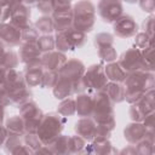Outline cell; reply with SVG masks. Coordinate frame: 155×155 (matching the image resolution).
<instances>
[{"instance_id":"obj_1","label":"cell","mask_w":155,"mask_h":155,"mask_svg":"<svg viewBox=\"0 0 155 155\" xmlns=\"http://www.w3.org/2000/svg\"><path fill=\"white\" fill-rule=\"evenodd\" d=\"M125 87V99L132 104L138 102L147 91L154 88L153 70H138L128 73L122 81Z\"/></svg>"},{"instance_id":"obj_2","label":"cell","mask_w":155,"mask_h":155,"mask_svg":"<svg viewBox=\"0 0 155 155\" xmlns=\"http://www.w3.org/2000/svg\"><path fill=\"white\" fill-rule=\"evenodd\" d=\"M5 87L8 93L10 104L22 105L23 103L30 101L31 92L24 81V76L17 69H7Z\"/></svg>"},{"instance_id":"obj_3","label":"cell","mask_w":155,"mask_h":155,"mask_svg":"<svg viewBox=\"0 0 155 155\" xmlns=\"http://www.w3.org/2000/svg\"><path fill=\"white\" fill-rule=\"evenodd\" d=\"M73 13V28L84 33L91 31L96 19V7L90 0L78 1L71 7Z\"/></svg>"},{"instance_id":"obj_4","label":"cell","mask_w":155,"mask_h":155,"mask_svg":"<svg viewBox=\"0 0 155 155\" xmlns=\"http://www.w3.org/2000/svg\"><path fill=\"white\" fill-rule=\"evenodd\" d=\"M64 124H65V117L59 115L58 113L44 114L40 120L36 133L40 137L41 142L44 144H47L58 134H61Z\"/></svg>"},{"instance_id":"obj_5","label":"cell","mask_w":155,"mask_h":155,"mask_svg":"<svg viewBox=\"0 0 155 155\" xmlns=\"http://www.w3.org/2000/svg\"><path fill=\"white\" fill-rule=\"evenodd\" d=\"M117 62L127 74L132 71H138V70H153V67H150L145 62L140 50L137 47L125 51Z\"/></svg>"},{"instance_id":"obj_6","label":"cell","mask_w":155,"mask_h":155,"mask_svg":"<svg viewBox=\"0 0 155 155\" xmlns=\"http://www.w3.org/2000/svg\"><path fill=\"white\" fill-rule=\"evenodd\" d=\"M18 108H19V115L22 116L25 124V133H36L40 120L44 115L42 110L33 101H28L22 105H19Z\"/></svg>"},{"instance_id":"obj_7","label":"cell","mask_w":155,"mask_h":155,"mask_svg":"<svg viewBox=\"0 0 155 155\" xmlns=\"http://www.w3.org/2000/svg\"><path fill=\"white\" fill-rule=\"evenodd\" d=\"M82 80L85 82L86 88L93 90V91H103L105 85L108 84L107 75L104 73V65L103 64H92L85 70V74L82 76Z\"/></svg>"},{"instance_id":"obj_8","label":"cell","mask_w":155,"mask_h":155,"mask_svg":"<svg viewBox=\"0 0 155 155\" xmlns=\"http://www.w3.org/2000/svg\"><path fill=\"white\" fill-rule=\"evenodd\" d=\"M93 97L92 117L94 121L104 120L114 115V103L104 91H97Z\"/></svg>"},{"instance_id":"obj_9","label":"cell","mask_w":155,"mask_h":155,"mask_svg":"<svg viewBox=\"0 0 155 155\" xmlns=\"http://www.w3.org/2000/svg\"><path fill=\"white\" fill-rule=\"evenodd\" d=\"M94 45L98 50V56L103 62H114L117 58L116 50L114 48V38L109 33H99L94 38Z\"/></svg>"},{"instance_id":"obj_10","label":"cell","mask_w":155,"mask_h":155,"mask_svg":"<svg viewBox=\"0 0 155 155\" xmlns=\"http://www.w3.org/2000/svg\"><path fill=\"white\" fill-rule=\"evenodd\" d=\"M122 2L121 0H99L97 6L98 16L105 23H113L122 15Z\"/></svg>"},{"instance_id":"obj_11","label":"cell","mask_w":155,"mask_h":155,"mask_svg":"<svg viewBox=\"0 0 155 155\" xmlns=\"http://www.w3.org/2000/svg\"><path fill=\"white\" fill-rule=\"evenodd\" d=\"M113 29H114V34L117 38L125 39V38L134 36L138 33V24L132 16L121 15L117 19L113 22Z\"/></svg>"},{"instance_id":"obj_12","label":"cell","mask_w":155,"mask_h":155,"mask_svg":"<svg viewBox=\"0 0 155 155\" xmlns=\"http://www.w3.org/2000/svg\"><path fill=\"white\" fill-rule=\"evenodd\" d=\"M11 5V15L10 23L21 30L28 25H30V7L21 4V2H10Z\"/></svg>"},{"instance_id":"obj_13","label":"cell","mask_w":155,"mask_h":155,"mask_svg":"<svg viewBox=\"0 0 155 155\" xmlns=\"http://www.w3.org/2000/svg\"><path fill=\"white\" fill-rule=\"evenodd\" d=\"M85 65L79 59H67V62L63 64V67L58 70V76L64 78L69 81H71L73 84L75 81H78L79 79H81L85 74Z\"/></svg>"},{"instance_id":"obj_14","label":"cell","mask_w":155,"mask_h":155,"mask_svg":"<svg viewBox=\"0 0 155 155\" xmlns=\"http://www.w3.org/2000/svg\"><path fill=\"white\" fill-rule=\"evenodd\" d=\"M52 21H53V28L56 31H63L73 28V13H71V6L69 7H61L54 8L52 12Z\"/></svg>"},{"instance_id":"obj_15","label":"cell","mask_w":155,"mask_h":155,"mask_svg":"<svg viewBox=\"0 0 155 155\" xmlns=\"http://www.w3.org/2000/svg\"><path fill=\"white\" fill-rule=\"evenodd\" d=\"M41 51L38 48L36 42L35 44H21L18 57L19 61L25 65H35L41 64Z\"/></svg>"},{"instance_id":"obj_16","label":"cell","mask_w":155,"mask_h":155,"mask_svg":"<svg viewBox=\"0 0 155 155\" xmlns=\"http://www.w3.org/2000/svg\"><path fill=\"white\" fill-rule=\"evenodd\" d=\"M0 40L10 47L21 45V29L11 23L0 22Z\"/></svg>"},{"instance_id":"obj_17","label":"cell","mask_w":155,"mask_h":155,"mask_svg":"<svg viewBox=\"0 0 155 155\" xmlns=\"http://www.w3.org/2000/svg\"><path fill=\"white\" fill-rule=\"evenodd\" d=\"M67 62V56L61 51H48L41 54V65L45 70L58 71Z\"/></svg>"},{"instance_id":"obj_18","label":"cell","mask_w":155,"mask_h":155,"mask_svg":"<svg viewBox=\"0 0 155 155\" xmlns=\"http://www.w3.org/2000/svg\"><path fill=\"white\" fill-rule=\"evenodd\" d=\"M124 137L130 144L136 145L148 137V132H147L143 122L132 121L124 128Z\"/></svg>"},{"instance_id":"obj_19","label":"cell","mask_w":155,"mask_h":155,"mask_svg":"<svg viewBox=\"0 0 155 155\" xmlns=\"http://www.w3.org/2000/svg\"><path fill=\"white\" fill-rule=\"evenodd\" d=\"M75 132L78 136L84 138L85 140H92L96 137V131H97V125L96 121L93 120L92 116H84L80 117V120L75 124Z\"/></svg>"},{"instance_id":"obj_20","label":"cell","mask_w":155,"mask_h":155,"mask_svg":"<svg viewBox=\"0 0 155 155\" xmlns=\"http://www.w3.org/2000/svg\"><path fill=\"white\" fill-rule=\"evenodd\" d=\"M44 68L41 64H35V65H29L25 68L23 76H24V81L27 84V86L29 88L33 87H40L41 84V79H42V74H44Z\"/></svg>"},{"instance_id":"obj_21","label":"cell","mask_w":155,"mask_h":155,"mask_svg":"<svg viewBox=\"0 0 155 155\" xmlns=\"http://www.w3.org/2000/svg\"><path fill=\"white\" fill-rule=\"evenodd\" d=\"M6 151L11 154H21V153H34L28 145L24 144L23 136H7L5 144H4Z\"/></svg>"},{"instance_id":"obj_22","label":"cell","mask_w":155,"mask_h":155,"mask_svg":"<svg viewBox=\"0 0 155 155\" xmlns=\"http://www.w3.org/2000/svg\"><path fill=\"white\" fill-rule=\"evenodd\" d=\"M75 109L76 114L80 117L92 116L93 110V97L86 93H80L75 99Z\"/></svg>"},{"instance_id":"obj_23","label":"cell","mask_w":155,"mask_h":155,"mask_svg":"<svg viewBox=\"0 0 155 155\" xmlns=\"http://www.w3.org/2000/svg\"><path fill=\"white\" fill-rule=\"evenodd\" d=\"M52 92L53 96L57 99H64L67 97H70L71 94H74V87H73V82L58 76V80L56 82V85L52 87Z\"/></svg>"},{"instance_id":"obj_24","label":"cell","mask_w":155,"mask_h":155,"mask_svg":"<svg viewBox=\"0 0 155 155\" xmlns=\"http://www.w3.org/2000/svg\"><path fill=\"white\" fill-rule=\"evenodd\" d=\"M108 97L113 101V103H121L125 101V87L122 82H116V81H108L103 90Z\"/></svg>"},{"instance_id":"obj_25","label":"cell","mask_w":155,"mask_h":155,"mask_svg":"<svg viewBox=\"0 0 155 155\" xmlns=\"http://www.w3.org/2000/svg\"><path fill=\"white\" fill-rule=\"evenodd\" d=\"M54 47L57 48V51L61 52H67V51H74L75 46L74 42L71 40L69 29L68 30H63V31H57L56 36H54Z\"/></svg>"},{"instance_id":"obj_26","label":"cell","mask_w":155,"mask_h":155,"mask_svg":"<svg viewBox=\"0 0 155 155\" xmlns=\"http://www.w3.org/2000/svg\"><path fill=\"white\" fill-rule=\"evenodd\" d=\"M104 73L109 81H116V82H122L127 75L125 69L119 64V62H115V61L109 62L104 67Z\"/></svg>"},{"instance_id":"obj_27","label":"cell","mask_w":155,"mask_h":155,"mask_svg":"<svg viewBox=\"0 0 155 155\" xmlns=\"http://www.w3.org/2000/svg\"><path fill=\"white\" fill-rule=\"evenodd\" d=\"M5 128L7 131V136H24L25 133V124L21 115L10 117L5 124Z\"/></svg>"},{"instance_id":"obj_28","label":"cell","mask_w":155,"mask_h":155,"mask_svg":"<svg viewBox=\"0 0 155 155\" xmlns=\"http://www.w3.org/2000/svg\"><path fill=\"white\" fill-rule=\"evenodd\" d=\"M52 154H68L69 153V136L58 134L46 144Z\"/></svg>"},{"instance_id":"obj_29","label":"cell","mask_w":155,"mask_h":155,"mask_svg":"<svg viewBox=\"0 0 155 155\" xmlns=\"http://www.w3.org/2000/svg\"><path fill=\"white\" fill-rule=\"evenodd\" d=\"M92 144L91 150L92 153H97V154H109V153H115V150L113 149L111 143L109 142V139L107 137H94L92 139Z\"/></svg>"},{"instance_id":"obj_30","label":"cell","mask_w":155,"mask_h":155,"mask_svg":"<svg viewBox=\"0 0 155 155\" xmlns=\"http://www.w3.org/2000/svg\"><path fill=\"white\" fill-rule=\"evenodd\" d=\"M75 111H76V109H75V99H73L70 97H67V98L62 99L59 105H58V109H57V113L59 115L64 116V117L74 115Z\"/></svg>"},{"instance_id":"obj_31","label":"cell","mask_w":155,"mask_h":155,"mask_svg":"<svg viewBox=\"0 0 155 155\" xmlns=\"http://www.w3.org/2000/svg\"><path fill=\"white\" fill-rule=\"evenodd\" d=\"M39 33H42V34H51L54 28H53V21H52V17L50 15H44L42 17H40L36 22H35V25H34Z\"/></svg>"},{"instance_id":"obj_32","label":"cell","mask_w":155,"mask_h":155,"mask_svg":"<svg viewBox=\"0 0 155 155\" xmlns=\"http://www.w3.org/2000/svg\"><path fill=\"white\" fill-rule=\"evenodd\" d=\"M39 38V31L31 24L21 30V44H35Z\"/></svg>"},{"instance_id":"obj_33","label":"cell","mask_w":155,"mask_h":155,"mask_svg":"<svg viewBox=\"0 0 155 155\" xmlns=\"http://www.w3.org/2000/svg\"><path fill=\"white\" fill-rule=\"evenodd\" d=\"M18 63H19L18 54L15 51H12V50H7L5 52L1 62H0V65L4 67V68H6V69H16L17 65H18Z\"/></svg>"},{"instance_id":"obj_34","label":"cell","mask_w":155,"mask_h":155,"mask_svg":"<svg viewBox=\"0 0 155 155\" xmlns=\"http://www.w3.org/2000/svg\"><path fill=\"white\" fill-rule=\"evenodd\" d=\"M36 46L41 51V53L52 51L54 48V38L50 34H44L38 38L36 40Z\"/></svg>"},{"instance_id":"obj_35","label":"cell","mask_w":155,"mask_h":155,"mask_svg":"<svg viewBox=\"0 0 155 155\" xmlns=\"http://www.w3.org/2000/svg\"><path fill=\"white\" fill-rule=\"evenodd\" d=\"M136 151L137 154L148 155L154 153V136H148L145 139L136 144Z\"/></svg>"},{"instance_id":"obj_36","label":"cell","mask_w":155,"mask_h":155,"mask_svg":"<svg viewBox=\"0 0 155 155\" xmlns=\"http://www.w3.org/2000/svg\"><path fill=\"white\" fill-rule=\"evenodd\" d=\"M57 80H58V71L44 70L40 87H41V88H52V87L56 85Z\"/></svg>"},{"instance_id":"obj_37","label":"cell","mask_w":155,"mask_h":155,"mask_svg":"<svg viewBox=\"0 0 155 155\" xmlns=\"http://www.w3.org/2000/svg\"><path fill=\"white\" fill-rule=\"evenodd\" d=\"M23 140H24V144L28 145L34 153L41 148L44 145V143L41 142L40 137L38 136V133H24L23 136Z\"/></svg>"},{"instance_id":"obj_38","label":"cell","mask_w":155,"mask_h":155,"mask_svg":"<svg viewBox=\"0 0 155 155\" xmlns=\"http://www.w3.org/2000/svg\"><path fill=\"white\" fill-rule=\"evenodd\" d=\"M153 45V36H150L149 34H147L145 31L143 33H137L134 35V46L139 50L149 47Z\"/></svg>"},{"instance_id":"obj_39","label":"cell","mask_w":155,"mask_h":155,"mask_svg":"<svg viewBox=\"0 0 155 155\" xmlns=\"http://www.w3.org/2000/svg\"><path fill=\"white\" fill-rule=\"evenodd\" d=\"M86 147V140L80 136H69V153H81Z\"/></svg>"},{"instance_id":"obj_40","label":"cell","mask_w":155,"mask_h":155,"mask_svg":"<svg viewBox=\"0 0 155 155\" xmlns=\"http://www.w3.org/2000/svg\"><path fill=\"white\" fill-rule=\"evenodd\" d=\"M128 115L132 121H138V122H142L143 119L147 116L145 113L143 111V109L140 108V105L138 104V102L131 104V107L128 109Z\"/></svg>"},{"instance_id":"obj_41","label":"cell","mask_w":155,"mask_h":155,"mask_svg":"<svg viewBox=\"0 0 155 155\" xmlns=\"http://www.w3.org/2000/svg\"><path fill=\"white\" fill-rule=\"evenodd\" d=\"M36 7L42 15H52L54 11V0H38Z\"/></svg>"},{"instance_id":"obj_42","label":"cell","mask_w":155,"mask_h":155,"mask_svg":"<svg viewBox=\"0 0 155 155\" xmlns=\"http://www.w3.org/2000/svg\"><path fill=\"white\" fill-rule=\"evenodd\" d=\"M154 111L148 114L144 119H143V125L148 132V136H154V126H155V122H154Z\"/></svg>"},{"instance_id":"obj_43","label":"cell","mask_w":155,"mask_h":155,"mask_svg":"<svg viewBox=\"0 0 155 155\" xmlns=\"http://www.w3.org/2000/svg\"><path fill=\"white\" fill-rule=\"evenodd\" d=\"M140 8L144 12L148 13H153L155 10V0H138Z\"/></svg>"},{"instance_id":"obj_44","label":"cell","mask_w":155,"mask_h":155,"mask_svg":"<svg viewBox=\"0 0 155 155\" xmlns=\"http://www.w3.org/2000/svg\"><path fill=\"white\" fill-rule=\"evenodd\" d=\"M143 29L147 34H149L150 36H153V31H154V16L150 15L144 22H143Z\"/></svg>"},{"instance_id":"obj_45","label":"cell","mask_w":155,"mask_h":155,"mask_svg":"<svg viewBox=\"0 0 155 155\" xmlns=\"http://www.w3.org/2000/svg\"><path fill=\"white\" fill-rule=\"evenodd\" d=\"M10 104V98H8V93L7 90L5 87V85H0V107H6Z\"/></svg>"},{"instance_id":"obj_46","label":"cell","mask_w":155,"mask_h":155,"mask_svg":"<svg viewBox=\"0 0 155 155\" xmlns=\"http://www.w3.org/2000/svg\"><path fill=\"white\" fill-rule=\"evenodd\" d=\"M140 52H142V56H143V58L145 59V62H147L150 67H153V45L149 46V47L142 48Z\"/></svg>"},{"instance_id":"obj_47","label":"cell","mask_w":155,"mask_h":155,"mask_svg":"<svg viewBox=\"0 0 155 155\" xmlns=\"http://www.w3.org/2000/svg\"><path fill=\"white\" fill-rule=\"evenodd\" d=\"M6 138H7V131H6L5 126H2V122H0V147H2L5 144Z\"/></svg>"},{"instance_id":"obj_48","label":"cell","mask_w":155,"mask_h":155,"mask_svg":"<svg viewBox=\"0 0 155 155\" xmlns=\"http://www.w3.org/2000/svg\"><path fill=\"white\" fill-rule=\"evenodd\" d=\"M70 4H71V0H54V8L69 7Z\"/></svg>"},{"instance_id":"obj_49","label":"cell","mask_w":155,"mask_h":155,"mask_svg":"<svg viewBox=\"0 0 155 155\" xmlns=\"http://www.w3.org/2000/svg\"><path fill=\"white\" fill-rule=\"evenodd\" d=\"M6 73H7V69L0 65V85H5V79H6Z\"/></svg>"},{"instance_id":"obj_50","label":"cell","mask_w":155,"mask_h":155,"mask_svg":"<svg viewBox=\"0 0 155 155\" xmlns=\"http://www.w3.org/2000/svg\"><path fill=\"white\" fill-rule=\"evenodd\" d=\"M6 51H7V46L0 40V62H1V59H2V57H4Z\"/></svg>"},{"instance_id":"obj_51","label":"cell","mask_w":155,"mask_h":155,"mask_svg":"<svg viewBox=\"0 0 155 155\" xmlns=\"http://www.w3.org/2000/svg\"><path fill=\"white\" fill-rule=\"evenodd\" d=\"M36 2H38V0H21V4H23L28 7H31V6L36 5Z\"/></svg>"},{"instance_id":"obj_52","label":"cell","mask_w":155,"mask_h":155,"mask_svg":"<svg viewBox=\"0 0 155 155\" xmlns=\"http://www.w3.org/2000/svg\"><path fill=\"white\" fill-rule=\"evenodd\" d=\"M4 116H5L4 107H0V122H2V121H4Z\"/></svg>"},{"instance_id":"obj_53","label":"cell","mask_w":155,"mask_h":155,"mask_svg":"<svg viewBox=\"0 0 155 155\" xmlns=\"http://www.w3.org/2000/svg\"><path fill=\"white\" fill-rule=\"evenodd\" d=\"M10 4V0H0V5L1 6H6Z\"/></svg>"},{"instance_id":"obj_54","label":"cell","mask_w":155,"mask_h":155,"mask_svg":"<svg viewBox=\"0 0 155 155\" xmlns=\"http://www.w3.org/2000/svg\"><path fill=\"white\" fill-rule=\"evenodd\" d=\"M124 1H126V2H128V4H134V2H138V0H124Z\"/></svg>"},{"instance_id":"obj_55","label":"cell","mask_w":155,"mask_h":155,"mask_svg":"<svg viewBox=\"0 0 155 155\" xmlns=\"http://www.w3.org/2000/svg\"><path fill=\"white\" fill-rule=\"evenodd\" d=\"M2 8H4V6L0 5V22H1V19H2Z\"/></svg>"},{"instance_id":"obj_56","label":"cell","mask_w":155,"mask_h":155,"mask_svg":"<svg viewBox=\"0 0 155 155\" xmlns=\"http://www.w3.org/2000/svg\"><path fill=\"white\" fill-rule=\"evenodd\" d=\"M10 2H21V0H10Z\"/></svg>"}]
</instances>
